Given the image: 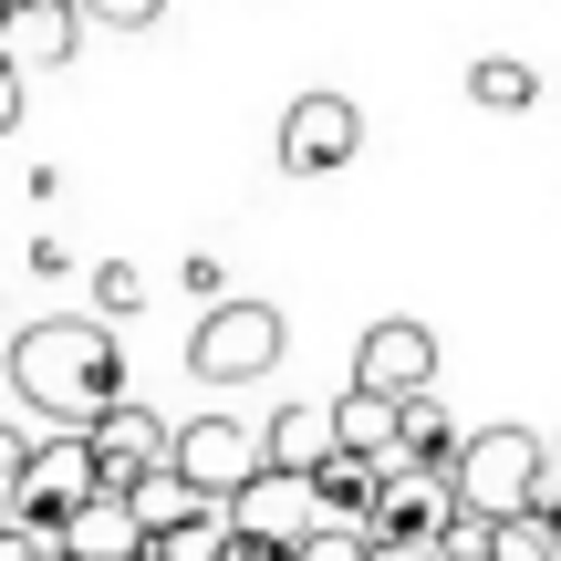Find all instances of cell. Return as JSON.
Masks as SVG:
<instances>
[{
    "label": "cell",
    "mask_w": 561,
    "mask_h": 561,
    "mask_svg": "<svg viewBox=\"0 0 561 561\" xmlns=\"http://www.w3.org/2000/svg\"><path fill=\"white\" fill-rule=\"evenodd\" d=\"M0 375L42 426H94L104 405H125V354L104 312H42L0 343Z\"/></svg>",
    "instance_id": "obj_1"
},
{
    "label": "cell",
    "mask_w": 561,
    "mask_h": 561,
    "mask_svg": "<svg viewBox=\"0 0 561 561\" xmlns=\"http://www.w3.org/2000/svg\"><path fill=\"white\" fill-rule=\"evenodd\" d=\"M551 489H561V447H541L530 426H479V437L458 447V500L489 510V520H520Z\"/></svg>",
    "instance_id": "obj_2"
},
{
    "label": "cell",
    "mask_w": 561,
    "mask_h": 561,
    "mask_svg": "<svg viewBox=\"0 0 561 561\" xmlns=\"http://www.w3.org/2000/svg\"><path fill=\"white\" fill-rule=\"evenodd\" d=\"M104 489V458H94V437L83 426H42V447H32V468H21V489L0 510H11L21 530H42V541H62V520H73L83 500Z\"/></svg>",
    "instance_id": "obj_3"
},
{
    "label": "cell",
    "mask_w": 561,
    "mask_h": 561,
    "mask_svg": "<svg viewBox=\"0 0 561 561\" xmlns=\"http://www.w3.org/2000/svg\"><path fill=\"white\" fill-rule=\"evenodd\" d=\"M280 312L271 301H219V312H198V333H187V375L198 385H261L280 364Z\"/></svg>",
    "instance_id": "obj_4"
},
{
    "label": "cell",
    "mask_w": 561,
    "mask_h": 561,
    "mask_svg": "<svg viewBox=\"0 0 561 561\" xmlns=\"http://www.w3.org/2000/svg\"><path fill=\"white\" fill-rule=\"evenodd\" d=\"M458 468H416V458H385V489L364 510V541H447L458 520Z\"/></svg>",
    "instance_id": "obj_5"
},
{
    "label": "cell",
    "mask_w": 561,
    "mask_h": 561,
    "mask_svg": "<svg viewBox=\"0 0 561 561\" xmlns=\"http://www.w3.org/2000/svg\"><path fill=\"white\" fill-rule=\"evenodd\" d=\"M271 157L291 167V178H333V167H354L364 157V104L354 94H291V104H280Z\"/></svg>",
    "instance_id": "obj_6"
},
{
    "label": "cell",
    "mask_w": 561,
    "mask_h": 561,
    "mask_svg": "<svg viewBox=\"0 0 561 561\" xmlns=\"http://www.w3.org/2000/svg\"><path fill=\"white\" fill-rule=\"evenodd\" d=\"M229 520H240L250 541L301 551V541L322 530V479H312V468H261L250 489H229Z\"/></svg>",
    "instance_id": "obj_7"
},
{
    "label": "cell",
    "mask_w": 561,
    "mask_h": 561,
    "mask_svg": "<svg viewBox=\"0 0 561 561\" xmlns=\"http://www.w3.org/2000/svg\"><path fill=\"white\" fill-rule=\"evenodd\" d=\"M178 468L208 489V500H229V489H250L271 468V437H261V426H240V416H187L178 426Z\"/></svg>",
    "instance_id": "obj_8"
},
{
    "label": "cell",
    "mask_w": 561,
    "mask_h": 561,
    "mask_svg": "<svg viewBox=\"0 0 561 561\" xmlns=\"http://www.w3.org/2000/svg\"><path fill=\"white\" fill-rule=\"evenodd\" d=\"M83 437H94V458H104V489H136L146 468H167V458H178V426H167L157 405H136V396H125V405H104Z\"/></svg>",
    "instance_id": "obj_9"
},
{
    "label": "cell",
    "mask_w": 561,
    "mask_h": 561,
    "mask_svg": "<svg viewBox=\"0 0 561 561\" xmlns=\"http://www.w3.org/2000/svg\"><path fill=\"white\" fill-rule=\"evenodd\" d=\"M354 385H375V396H437V333L426 322H375V333L354 343Z\"/></svg>",
    "instance_id": "obj_10"
},
{
    "label": "cell",
    "mask_w": 561,
    "mask_h": 561,
    "mask_svg": "<svg viewBox=\"0 0 561 561\" xmlns=\"http://www.w3.org/2000/svg\"><path fill=\"white\" fill-rule=\"evenodd\" d=\"M83 21H94V11H83V0H11V21H0V53H11L21 73H32V62H42V73H53V62H73Z\"/></svg>",
    "instance_id": "obj_11"
},
{
    "label": "cell",
    "mask_w": 561,
    "mask_h": 561,
    "mask_svg": "<svg viewBox=\"0 0 561 561\" xmlns=\"http://www.w3.org/2000/svg\"><path fill=\"white\" fill-rule=\"evenodd\" d=\"M62 541H73L83 561H146V551H157V530L136 520V500H125V489H94V500L62 520Z\"/></svg>",
    "instance_id": "obj_12"
},
{
    "label": "cell",
    "mask_w": 561,
    "mask_h": 561,
    "mask_svg": "<svg viewBox=\"0 0 561 561\" xmlns=\"http://www.w3.org/2000/svg\"><path fill=\"white\" fill-rule=\"evenodd\" d=\"M261 437H271V468H333L343 458V416L333 405H280Z\"/></svg>",
    "instance_id": "obj_13"
},
{
    "label": "cell",
    "mask_w": 561,
    "mask_h": 561,
    "mask_svg": "<svg viewBox=\"0 0 561 561\" xmlns=\"http://www.w3.org/2000/svg\"><path fill=\"white\" fill-rule=\"evenodd\" d=\"M333 416H343V447L354 458H396V437H405V396H375V385H343Z\"/></svg>",
    "instance_id": "obj_14"
},
{
    "label": "cell",
    "mask_w": 561,
    "mask_h": 561,
    "mask_svg": "<svg viewBox=\"0 0 561 561\" xmlns=\"http://www.w3.org/2000/svg\"><path fill=\"white\" fill-rule=\"evenodd\" d=\"M125 500H136V520H146V530H187V520H208V510H219V500H208V489L187 479L178 458H167V468H146Z\"/></svg>",
    "instance_id": "obj_15"
},
{
    "label": "cell",
    "mask_w": 561,
    "mask_h": 561,
    "mask_svg": "<svg viewBox=\"0 0 561 561\" xmlns=\"http://www.w3.org/2000/svg\"><path fill=\"white\" fill-rule=\"evenodd\" d=\"M468 104H489V115H530V104H541V62L479 53V62H468Z\"/></svg>",
    "instance_id": "obj_16"
},
{
    "label": "cell",
    "mask_w": 561,
    "mask_h": 561,
    "mask_svg": "<svg viewBox=\"0 0 561 561\" xmlns=\"http://www.w3.org/2000/svg\"><path fill=\"white\" fill-rule=\"evenodd\" d=\"M322 479V520H354L364 530V510H375V489H385V458H354V447H343L333 468H312Z\"/></svg>",
    "instance_id": "obj_17"
},
{
    "label": "cell",
    "mask_w": 561,
    "mask_h": 561,
    "mask_svg": "<svg viewBox=\"0 0 561 561\" xmlns=\"http://www.w3.org/2000/svg\"><path fill=\"white\" fill-rule=\"evenodd\" d=\"M458 426H447V405L437 396H405V437H396V458H416V468H458Z\"/></svg>",
    "instance_id": "obj_18"
},
{
    "label": "cell",
    "mask_w": 561,
    "mask_h": 561,
    "mask_svg": "<svg viewBox=\"0 0 561 561\" xmlns=\"http://www.w3.org/2000/svg\"><path fill=\"white\" fill-rule=\"evenodd\" d=\"M94 312H104V322H136V312H146V271H136V261H104V271H94Z\"/></svg>",
    "instance_id": "obj_19"
},
{
    "label": "cell",
    "mask_w": 561,
    "mask_h": 561,
    "mask_svg": "<svg viewBox=\"0 0 561 561\" xmlns=\"http://www.w3.org/2000/svg\"><path fill=\"white\" fill-rule=\"evenodd\" d=\"M500 561H561L551 510H520V520H500Z\"/></svg>",
    "instance_id": "obj_20"
},
{
    "label": "cell",
    "mask_w": 561,
    "mask_h": 561,
    "mask_svg": "<svg viewBox=\"0 0 561 561\" xmlns=\"http://www.w3.org/2000/svg\"><path fill=\"white\" fill-rule=\"evenodd\" d=\"M437 551H447V561H500V520H489V510H458Z\"/></svg>",
    "instance_id": "obj_21"
},
{
    "label": "cell",
    "mask_w": 561,
    "mask_h": 561,
    "mask_svg": "<svg viewBox=\"0 0 561 561\" xmlns=\"http://www.w3.org/2000/svg\"><path fill=\"white\" fill-rule=\"evenodd\" d=\"M291 561H375V541H364L354 520H322V530H312V541H301Z\"/></svg>",
    "instance_id": "obj_22"
},
{
    "label": "cell",
    "mask_w": 561,
    "mask_h": 561,
    "mask_svg": "<svg viewBox=\"0 0 561 561\" xmlns=\"http://www.w3.org/2000/svg\"><path fill=\"white\" fill-rule=\"evenodd\" d=\"M187 301H198V312H219V301H229V261H208V250H187Z\"/></svg>",
    "instance_id": "obj_23"
},
{
    "label": "cell",
    "mask_w": 561,
    "mask_h": 561,
    "mask_svg": "<svg viewBox=\"0 0 561 561\" xmlns=\"http://www.w3.org/2000/svg\"><path fill=\"white\" fill-rule=\"evenodd\" d=\"M94 21H115V32H146V21H167V0H83Z\"/></svg>",
    "instance_id": "obj_24"
},
{
    "label": "cell",
    "mask_w": 561,
    "mask_h": 561,
    "mask_svg": "<svg viewBox=\"0 0 561 561\" xmlns=\"http://www.w3.org/2000/svg\"><path fill=\"white\" fill-rule=\"evenodd\" d=\"M32 447H42V437H21V426H0V500L21 489V468H32Z\"/></svg>",
    "instance_id": "obj_25"
},
{
    "label": "cell",
    "mask_w": 561,
    "mask_h": 561,
    "mask_svg": "<svg viewBox=\"0 0 561 561\" xmlns=\"http://www.w3.org/2000/svg\"><path fill=\"white\" fill-rule=\"evenodd\" d=\"M32 280H73V250H62L53 229H32Z\"/></svg>",
    "instance_id": "obj_26"
},
{
    "label": "cell",
    "mask_w": 561,
    "mask_h": 561,
    "mask_svg": "<svg viewBox=\"0 0 561 561\" xmlns=\"http://www.w3.org/2000/svg\"><path fill=\"white\" fill-rule=\"evenodd\" d=\"M11 125H21V62L0 53V136H11Z\"/></svg>",
    "instance_id": "obj_27"
},
{
    "label": "cell",
    "mask_w": 561,
    "mask_h": 561,
    "mask_svg": "<svg viewBox=\"0 0 561 561\" xmlns=\"http://www.w3.org/2000/svg\"><path fill=\"white\" fill-rule=\"evenodd\" d=\"M375 561H447L437 541H375Z\"/></svg>",
    "instance_id": "obj_28"
},
{
    "label": "cell",
    "mask_w": 561,
    "mask_h": 561,
    "mask_svg": "<svg viewBox=\"0 0 561 561\" xmlns=\"http://www.w3.org/2000/svg\"><path fill=\"white\" fill-rule=\"evenodd\" d=\"M32 561H83V551H73V541H42V551H32Z\"/></svg>",
    "instance_id": "obj_29"
},
{
    "label": "cell",
    "mask_w": 561,
    "mask_h": 561,
    "mask_svg": "<svg viewBox=\"0 0 561 561\" xmlns=\"http://www.w3.org/2000/svg\"><path fill=\"white\" fill-rule=\"evenodd\" d=\"M0 21H11V0H0Z\"/></svg>",
    "instance_id": "obj_30"
},
{
    "label": "cell",
    "mask_w": 561,
    "mask_h": 561,
    "mask_svg": "<svg viewBox=\"0 0 561 561\" xmlns=\"http://www.w3.org/2000/svg\"><path fill=\"white\" fill-rule=\"evenodd\" d=\"M551 447H561V437H551Z\"/></svg>",
    "instance_id": "obj_31"
}]
</instances>
